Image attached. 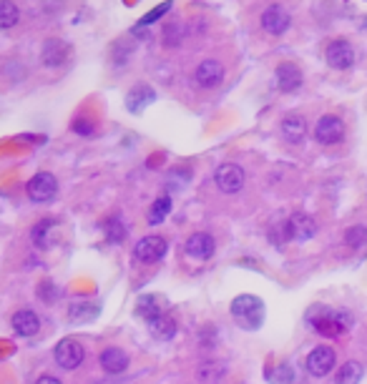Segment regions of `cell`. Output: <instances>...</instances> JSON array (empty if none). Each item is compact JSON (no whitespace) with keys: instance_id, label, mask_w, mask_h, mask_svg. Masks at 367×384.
Masks as SVG:
<instances>
[{"instance_id":"cell-1","label":"cell","mask_w":367,"mask_h":384,"mask_svg":"<svg viewBox=\"0 0 367 384\" xmlns=\"http://www.w3.org/2000/svg\"><path fill=\"white\" fill-rule=\"evenodd\" d=\"M307 322H310V327L317 332V334L329 337V339L342 337L352 327V317H347L345 312H332V309L327 307L310 309V312H307Z\"/></svg>"},{"instance_id":"cell-2","label":"cell","mask_w":367,"mask_h":384,"mask_svg":"<svg viewBox=\"0 0 367 384\" xmlns=\"http://www.w3.org/2000/svg\"><path fill=\"white\" fill-rule=\"evenodd\" d=\"M229 309H232L234 322L244 329H259L261 322H264V304L254 294H239Z\"/></svg>"},{"instance_id":"cell-3","label":"cell","mask_w":367,"mask_h":384,"mask_svg":"<svg viewBox=\"0 0 367 384\" xmlns=\"http://www.w3.org/2000/svg\"><path fill=\"white\" fill-rule=\"evenodd\" d=\"M315 141L322 143V146H337V143L345 141V121L339 115H322L315 126Z\"/></svg>"},{"instance_id":"cell-4","label":"cell","mask_w":367,"mask_h":384,"mask_svg":"<svg viewBox=\"0 0 367 384\" xmlns=\"http://www.w3.org/2000/svg\"><path fill=\"white\" fill-rule=\"evenodd\" d=\"M26 191H28L30 201H35V203H50L53 198H56V193H58L56 176L48 174V171H38V174H35L33 179L28 181Z\"/></svg>"},{"instance_id":"cell-5","label":"cell","mask_w":367,"mask_h":384,"mask_svg":"<svg viewBox=\"0 0 367 384\" xmlns=\"http://www.w3.org/2000/svg\"><path fill=\"white\" fill-rule=\"evenodd\" d=\"M53 357H56V362L61 364L63 369H78L86 359V349L78 339H71V337H68V339H61L56 344Z\"/></svg>"},{"instance_id":"cell-6","label":"cell","mask_w":367,"mask_h":384,"mask_svg":"<svg viewBox=\"0 0 367 384\" xmlns=\"http://www.w3.org/2000/svg\"><path fill=\"white\" fill-rule=\"evenodd\" d=\"M214 181H217L219 191L224 193H237L244 188V181H247V174L242 166L237 164H222L214 174Z\"/></svg>"},{"instance_id":"cell-7","label":"cell","mask_w":367,"mask_h":384,"mask_svg":"<svg viewBox=\"0 0 367 384\" xmlns=\"http://www.w3.org/2000/svg\"><path fill=\"white\" fill-rule=\"evenodd\" d=\"M169 252V244L164 236H144L139 244H136L134 249V256L139 259L141 264H156V261H162L164 256H166Z\"/></svg>"},{"instance_id":"cell-8","label":"cell","mask_w":367,"mask_h":384,"mask_svg":"<svg viewBox=\"0 0 367 384\" xmlns=\"http://www.w3.org/2000/svg\"><path fill=\"white\" fill-rule=\"evenodd\" d=\"M334 362H337V354H334L332 346L327 344H320L310 351V357H307V372L312 377H327L329 372L334 369Z\"/></svg>"},{"instance_id":"cell-9","label":"cell","mask_w":367,"mask_h":384,"mask_svg":"<svg viewBox=\"0 0 367 384\" xmlns=\"http://www.w3.org/2000/svg\"><path fill=\"white\" fill-rule=\"evenodd\" d=\"M290 26H292V16L284 6L274 3V6L264 8V13H261V28L269 35H284L290 30Z\"/></svg>"},{"instance_id":"cell-10","label":"cell","mask_w":367,"mask_h":384,"mask_svg":"<svg viewBox=\"0 0 367 384\" xmlns=\"http://www.w3.org/2000/svg\"><path fill=\"white\" fill-rule=\"evenodd\" d=\"M324 61L334 71H347L355 66V48L347 40H332L324 50Z\"/></svg>"},{"instance_id":"cell-11","label":"cell","mask_w":367,"mask_h":384,"mask_svg":"<svg viewBox=\"0 0 367 384\" xmlns=\"http://www.w3.org/2000/svg\"><path fill=\"white\" fill-rule=\"evenodd\" d=\"M194 81L199 88H206V91H212V88H217L219 83L224 81V66L219 61H214V58H209V61H201L199 66H196L194 71Z\"/></svg>"},{"instance_id":"cell-12","label":"cell","mask_w":367,"mask_h":384,"mask_svg":"<svg viewBox=\"0 0 367 384\" xmlns=\"http://www.w3.org/2000/svg\"><path fill=\"white\" fill-rule=\"evenodd\" d=\"M214 236L206 234V231H196L186 239V254L196 261H209L214 256Z\"/></svg>"},{"instance_id":"cell-13","label":"cell","mask_w":367,"mask_h":384,"mask_svg":"<svg viewBox=\"0 0 367 384\" xmlns=\"http://www.w3.org/2000/svg\"><path fill=\"white\" fill-rule=\"evenodd\" d=\"M68 55H71L68 43H63V40H58V38H50V40H45V43H43L40 61H43V66H48V68H58V66H63V63L68 61Z\"/></svg>"},{"instance_id":"cell-14","label":"cell","mask_w":367,"mask_h":384,"mask_svg":"<svg viewBox=\"0 0 367 384\" xmlns=\"http://www.w3.org/2000/svg\"><path fill=\"white\" fill-rule=\"evenodd\" d=\"M287 226H290L292 242H310L312 236L317 234V221L307 214H292L287 219Z\"/></svg>"},{"instance_id":"cell-15","label":"cell","mask_w":367,"mask_h":384,"mask_svg":"<svg viewBox=\"0 0 367 384\" xmlns=\"http://www.w3.org/2000/svg\"><path fill=\"white\" fill-rule=\"evenodd\" d=\"M274 76H277V88L282 94H295L302 86V71L295 63H279Z\"/></svg>"},{"instance_id":"cell-16","label":"cell","mask_w":367,"mask_h":384,"mask_svg":"<svg viewBox=\"0 0 367 384\" xmlns=\"http://www.w3.org/2000/svg\"><path fill=\"white\" fill-rule=\"evenodd\" d=\"M156 101V91L146 83H139V86L131 88V94L126 96V108L131 113H141L146 106H151Z\"/></svg>"},{"instance_id":"cell-17","label":"cell","mask_w":367,"mask_h":384,"mask_svg":"<svg viewBox=\"0 0 367 384\" xmlns=\"http://www.w3.org/2000/svg\"><path fill=\"white\" fill-rule=\"evenodd\" d=\"M13 329H16L18 337L38 334V329H40L38 314L30 312V309H21V312H16V314H13Z\"/></svg>"},{"instance_id":"cell-18","label":"cell","mask_w":367,"mask_h":384,"mask_svg":"<svg viewBox=\"0 0 367 384\" xmlns=\"http://www.w3.org/2000/svg\"><path fill=\"white\" fill-rule=\"evenodd\" d=\"M282 136L284 141H290V143H302L307 136V121L302 118V115L297 113H290V115H284V121H282Z\"/></svg>"},{"instance_id":"cell-19","label":"cell","mask_w":367,"mask_h":384,"mask_svg":"<svg viewBox=\"0 0 367 384\" xmlns=\"http://www.w3.org/2000/svg\"><path fill=\"white\" fill-rule=\"evenodd\" d=\"M101 367L108 374H121L128 367V354L118 346H108V349L101 351Z\"/></svg>"},{"instance_id":"cell-20","label":"cell","mask_w":367,"mask_h":384,"mask_svg":"<svg viewBox=\"0 0 367 384\" xmlns=\"http://www.w3.org/2000/svg\"><path fill=\"white\" fill-rule=\"evenodd\" d=\"M162 299L156 297V294H144V297H139V304H136V317H141L146 324L154 322V319L162 317Z\"/></svg>"},{"instance_id":"cell-21","label":"cell","mask_w":367,"mask_h":384,"mask_svg":"<svg viewBox=\"0 0 367 384\" xmlns=\"http://www.w3.org/2000/svg\"><path fill=\"white\" fill-rule=\"evenodd\" d=\"M58 226V221L56 219H43V221H38V224L33 226V231H30V239H33V244L38 249H48L50 244V234H53V229Z\"/></svg>"},{"instance_id":"cell-22","label":"cell","mask_w":367,"mask_h":384,"mask_svg":"<svg viewBox=\"0 0 367 384\" xmlns=\"http://www.w3.org/2000/svg\"><path fill=\"white\" fill-rule=\"evenodd\" d=\"M149 332L156 337V339H174V334H176V322H174L171 317H166V314H162L159 319H154V322H149Z\"/></svg>"},{"instance_id":"cell-23","label":"cell","mask_w":367,"mask_h":384,"mask_svg":"<svg viewBox=\"0 0 367 384\" xmlns=\"http://www.w3.org/2000/svg\"><path fill=\"white\" fill-rule=\"evenodd\" d=\"M21 21V11L13 0H0V30H8V28L18 26Z\"/></svg>"},{"instance_id":"cell-24","label":"cell","mask_w":367,"mask_h":384,"mask_svg":"<svg viewBox=\"0 0 367 384\" xmlns=\"http://www.w3.org/2000/svg\"><path fill=\"white\" fill-rule=\"evenodd\" d=\"M362 379V364L360 362H345L339 367L334 384H360Z\"/></svg>"},{"instance_id":"cell-25","label":"cell","mask_w":367,"mask_h":384,"mask_svg":"<svg viewBox=\"0 0 367 384\" xmlns=\"http://www.w3.org/2000/svg\"><path fill=\"white\" fill-rule=\"evenodd\" d=\"M169 211H171V198H169V196H159L154 201V206L149 209V224L151 226L162 224V221L169 216Z\"/></svg>"},{"instance_id":"cell-26","label":"cell","mask_w":367,"mask_h":384,"mask_svg":"<svg viewBox=\"0 0 367 384\" xmlns=\"http://www.w3.org/2000/svg\"><path fill=\"white\" fill-rule=\"evenodd\" d=\"M181 40H184V26L181 23H169L162 33V43L166 45V48H179Z\"/></svg>"},{"instance_id":"cell-27","label":"cell","mask_w":367,"mask_h":384,"mask_svg":"<svg viewBox=\"0 0 367 384\" xmlns=\"http://www.w3.org/2000/svg\"><path fill=\"white\" fill-rule=\"evenodd\" d=\"M103 231H106V239L111 244H121L126 239V226L118 221V216H111V219L103 221Z\"/></svg>"},{"instance_id":"cell-28","label":"cell","mask_w":367,"mask_h":384,"mask_svg":"<svg viewBox=\"0 0 367 384\" xmlns=\"http://www.w3.org/2000/svg\"><path fill=\"white\" fill-rule=\"evenodd\" d=\"M269 242H272L274 247H284L287 242H292L290 226H287V219L279 221V224H272V226H269Z\"/></svg>"},{"instance_id":"cell-29","label":"cell","mask_w":367,"mask_h":384,"mask_svg":"<svg viewBox=\"0 0 367 384\" xmlns=\"http://www.w3.org/2000/svg\"><path fill=\"white\" fill-rule=\"evenodd\" d=\"M345 242H347V247H352V249H362L367 244V229L365 226H352V229H347Z\"/></svg>"},{"instance_id":"cell-30","label":"cell","mask_w":367,"mask_h":384,"mask_svg":"<svg viewBox=\"0 0 367 384\" xmlns=\"http://www.w3.org/2000/svg\"><path fill=\"white\" fill-rule=\"evenodd\" d=\"M73 133H78V136H84V138H91L96 133V126L94 121H89V118H84V115H78L76 121L71 123Z\"/></svg>"},{"instance_id":"cell-31","label":"cell","mask_w":367,"mask_h":384,"mask_svg":"<svg viewBox=\"0 0 367 384\" xmlns=\"http://www.w3.org/2000/svg\"><path fill=\"white\" fill-rule=\"evenodd\" d=\"M71 317L73 319H94V317H98V307H96V304H73Z\"/></svg>"},{"instance_id":"cell-32","label":"cell","mask_w":367,"mask_h":384,"mask_svg":"<svg viewBox=\"0 0 367 384\" xmlns=\"http://www.w3.org/2000/svg\"><path fill=\"white\" fill-rule=\"evenodd\" d=\"M222 372H224V367H219L217 362H206L199 367V377L204 379V382H212V379H217Z\"/></svg>"},{"instance_id":"cell-33","label":"cell","mask_w":367,"mask_h":384,"mask_svg":"<svg viewBox=\"0 0 367 384\" xmlns=\"http://www.w3.org/2000/svg\"><path fill=\"white\" fill-rule=\"evenodd\" d=\"M169 11H171V3H162V6L154 8V11H151L146 18H141L139 26H151V23H156V21H159V18H162V16H166Z\"/></svg>"},{"instance_id":"cell-34","label":"cell","mask_w":367,"mask_h":384,"mask_svg":"<svg viewBox=\"0 0 367 384\" xmlns=\"http://www.w3.org/2000/svg\"><path fill=\"white\" fill-rule=\"evenodd\" d=\"M38 297L43 299L45 304H50L53 299L58 297V286H56V284H50V281H43V284L38 286Z\"/></svg>"},{"instance_id":"cell-35","label":"cell","mask_w":367,"mask_h":384,"mask_svg":"<svg viewBox=\"0 0 367 384\" xmlns=\"http://www.w3.org/2000/svg\"><path fill=\"white\" fill-rule=\"evenodd\" d=\"M199 334H201V341H204L206 346H214V344H217V339H212V334H214V327H204V329H201Z\"/></svg>"},{"instance_id":"cell-36","label":"cell","mask_w":367,"mask_h":384,"mask_svg":"<svg viewBox=\"0 0 367 384\" xmlns=\"http://www.w3.org/2000/svg\"><path fill=\"white\" fill-rule=\"evenodd\" d=\"M35 384H63L58 377H50V374H43V377H38V382Z\"/></svg>"}]
</instances>
